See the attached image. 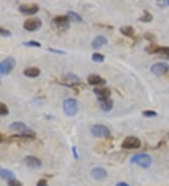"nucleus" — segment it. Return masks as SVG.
Segmentation results:
<instances>
[{
	"mask_svg": "<svg viewBox=\"0 0 169 186\" xmlns=\"http://www.w3.org/2000/svg\"><path fill=\"white\" fill-rule=\"evenodd\" d=\"M51 26L54 29L64 32V31H67L70 28V20L67 15L66 16L59 15L53 18V20L51 21Z\"/></svg>",
	"mask_w": 169,
	"mask_h": 186,
	"instance_id": "f257e3e1",
	"label": "nucleus"
},
{
	"mask_svg": "<svg viewBox=\"0 0 169 186\" xmlns=\"http://www.w3.org/2000/svg\"><path fill=\"white\" fill-rule=\"evenodd\" d=\"M131 163L137 164L143 168H147L151 165L152 163V158L150 155L147 153H139L135 154L132 157L131 159Z\"/></svg>",
	"mask_w": 169,
	"mask_h": 186,
	"instance_id": "f03ea898",
	"label": "nucleus"
},
{
	"mask_svg": "<svg viewBox=\"0 0 169 186\" xmlns=\"http://www.w3.org/2000/svg\"><path fill=\"white\" fill-rule=\"evenodd\" d=\"M63 110L65 114L69 117H73L77 115L79 111V105L78 102L75 99L69 98L63 102Z\"/></svg>",
	"mask_w": 169,
	"mask_h": 186,
	"instance_id": "7ed1b4c3",
	"label": "nucleus"
},
{
	"mask_svg": "<svg viewBox=\"0 0 169 186\" xmlns=\"http://www.w3.org/2000/svg\"><path fill=\"white\" fill-rule=\"evenodd\" d=\"M16 61L14 58L9 57L0 62V74H9L14 68Z\"/></svg>",
	"mask_w": 169,
	"mask_h": 186,
	"instance_id": "20e7f679",
	"label": "nucleus"
},
{
	"mask_svg": "<svg viewBox=\"0 0 169 186\" xmlns=\"http://www.w3.org/2000/svg\"><path fill=\"white\" fill-rule=\"evenodd\" d=\"M91 133L97 137H109L111 135L110 130L103 124H96L91 128Z\"/></svg>",
	"mask_w": 169,
	"mask_h": 186,
	"instance_id": "39448f33",
	"label": "nucleus"
},
{
	"mask_svg": "<svg viewBox=\"0 0 169 186\" xmlns=\"http://www.w3.org/2000/svg\"><path fill=\"white\" fill-rule=\"evenodd\" d=\"M121 147L126 149H136L141 147V141L135 136H128L123 140Z\"/></svg>",
	"mask_w": 169,
	"mask_h": 186,
	"instance_id": "423d86ee",
	"label": "nucleus"
},
{
	"mask_svg": "<svg viewBox=\"0 0 169 186\" xmlns=\"http://www.w3.org/2000/svg\"><path fill=\"white\" fill-rule=\"evenodd\" d=\"M169 71V65L165 62H158L150 67V72L157 76L165 74Z\"/></svg>",
	"mask_w": 169,
	"mask_h": 186,
	"instance_id": "0eeeda50",
	"label": "nucleus"
},
{
	"mask_svg": "<svg viewBox=\"0 0 169 186\" xmlns=\"http://www.w3.org/2000/svg\"><path fill=\"white\" fill-rule=\"evenodd\" d=\"M41 27H42V21L39 18H29L26 20L24 23V28L29 32L36 31L40 29Z\"/></svg>",
	"mask_w": 169,
	"mask_h": 186,
	"instance_id": "6e6552de",
	"label": "nucleus"
},
{
	"mask_svg": "<svg viewBox=\"0 0 169 186\" xmlns=\"http://www.w3.org/2000/svg\"><path fill=\"white\" fill-rule=\"evenodd\" d=\"M40 8L37 4H22L19 6V12L25 15H34L39 12Z\"/></svg>",
	"mask_w": 169,
	"mask_h": 186,
	"instance_id": "1a4fd4ad",
	"label": "nucleus"
},
{
	"mask_svg": "<svg viewBox=\"0 0 169 186\" xmlns=\"http://www.w3.org/2000/svg\"><path fill=\"white\" fill-rule=\"evenodd\" d=\"M25 163L28 167L33 168V169L41 168V166H42V161L39 158H37L36 156H33V155L27 156L25 158Z\"/></svg>",
	"mask_w": 169,
	"mask_h": 186,
	"instance_id": "9d476101",
	"label": "nucleus"
},
{
	"mask_svg": "<svg viewBox=\"0 0 169 186\" xmlns=\"http://www.w3.org/2000/svg\"><path fill=\"white\" fill-rule=\"evenodd\" d=\"M94 93L96 94L99 101L109 99L111 95V90L107 88H94Z\"/></svg>",
	"mask_w": 169,
	"mask_h": 186,
	"instance_id": "9b49d317",
	"label": "nucleus"
},
{
	"mask_svg": "<svg viewBox=\"0 0 169 186\" xmlns=\"http://www.w3.org/2000/svg\"><path fill=\"white\" fill-rule=\"evenodd\" d=\"M91 177L94 179L97 180H102L103 178H105L107 177V172L104 168L102 167H95L91 170Z\"/></svg>",
	"mask_w": 169,
	"mask_h": 186,
	"instance_id": "f8f14e48",
	"label": "nucleus"
},
{
	"mask_svg": "<svg viewBox=\"0 0 169 186\" xmlns=\"http://www.w3.org/2000/svg\"><path fill=\"white\" fill-rule=\"evenodd\" d=\"M87 82L91 86H102L106 83V80L98 74H90L87 77Z\"/></svg>",
	"mask_w": 169,
	"mask_h": 186,
	"instance_id": "ddd939ff",
	"label": "nucleus"
},
{
	"mask_svg": "<svg viewBox=\"0 0 169 186\" xmlns=\"http://www.w3.org/2000/svg\"><path fill=\"white\" fill-rule=\"evenodd\" d=\"M108 43V41L105 37L103 36H98L96 37L92 43H91V47L93 49H101L103 45H106Z\"/></svg>",
	"mask_w": 169,
	"mask_h": 186,
	"instance_id": "4468645a",
	"label": "nucleus"
},
{
	"mask_svg": "<svg viewBox=\"0 0 169 186\" xmlns=\"http://www.w3.org/2000/svg\"><path fill=\"white\" fill-rule=\"evenodd\" d=\"M10 130L12 131H16V132H19L21 133H24L28 131L27 125L24 123V122H21V121H15V122H12L11 125H10Z\"/></svg>",
	"mask_w": 169,
	"mask_h": 186,
	"instance_id": "2eb2a0df",
	"label": "nucleus"
},
{
	"mask_svg": "<svg viewBox=\"0 0 169 186\" xmlns=\"http://www.w3.org/2000/svg\"><path fill=\"white\" fill-rule=\"evenodd\" d=\"M0 177H1L2 178H4V179H7L8 181L15 178V175H14V173L12 170L6 169V168L2 167L1 165H0Z\"/></svg>",
	"mask_w": 169,
	"mask_h": 186,
	"instance_id": "dca6fc26",
	"label": "nucleus"
},
{
	"mask_svg": "<svg viewBox=\"0 0 169 186\" xmlns=\"http://www.w3.org/2000/svg\"><path fill=\"white\" fill-rule=\"evenodd\" d=\"M24 74L27 77L35 78V77H38L41 74V70L37 67H29V68H27L24 71Z\"/></svg>",
	"mask_w": 169,
	"mask_h": 186,
	"instance_id": "f3484780",
	"label": "nucleus"
},
{
	"mask_svg": "<svg viewBox=\"0 0 169 186\" xmlns=\"http://www.w3.org/2000/svg\"><path fill=\"white\" fill-rule=\"evenodd\" d=\"M100 104H101V108L103 112H109L111 111V109L113 108V101L109 98V99H105V100H102L99 101Z\"/></svg>",
	"mask_w": 169,
	"mask_h": 186,
	"instance_id": "a211bd4d",
	"label": "nucleus"
},
{
	"mask_svg": "<svg viewBox=\"0 0 169 186\" xmlns=\"http://www.w3.org/2000/svg\"><path fill=\"white\" fill-rule=\"evenodd\" d=\"M119 31H120V33H121L123 36H125V37L132 38V37H133V35H134V29H133V28H132V27H130V26H126V27L120 28Z\"/></svg>",
	"mask_w": 169,
	"mask_h": 186,
	"instance_id": "6ab92c4d",
	"label": "nucleus"
},
{
	"mask_svg": "<svg viewBox=\"0 0 169 186\" xmlns=\"http://www.w3.org/2000/svg\"><path fill=\"white\" fill-rule=\"evenodd\" d=\"M156 54L159 57L162 58L169 59V47H167V46H160Z\"/></svg>",
	"mask_w": 169,
	"mask_h": 186,
	"instance_id": "aec40b11",
	"label": "nucleus"
},
{
	"mask_svg": "<svg viewBox=\"0 0 169 186\" xmlns=\"http://www.w3.org/2000/svg\"><path fill=\"white\" fill-rule=\"evenodd\" d=\"M67 16H68L69 20L73 22V23H81L83 21L82 17L75 12H69Z\"/></svg>",
	"mask_w": 169,
	"mask_h": 186,
	"instance_id": "412c9836",
	"label": "nucleus"
},
{
	"mask_svg": "<svg viewBox=\"0 0 169 186\" xmlns=\"http://www.w3.org/2000/svg\"><path fill=\"white\" fill-rule=\"evenodd\" d=\"M153 20V16L150 13H148L147 11L144 12V14L138 19V21L140 22H144V23H149Z\"/></svg>",
	"mask_w": 169,
	"mask_h": 186,
	"instance_id": "4be33fe9",
	"label": "nucleus"
},
{
	"mask_svg": "<svg viewBox=\"0 0 169 186\" xmlns=\"http://www.w3.org/2000/svg\"><path fill=\"white\" fill-rule=\"evenodd\" d=\"M159 45H157V44H150V45H148V46H147L146 48H145V51L146 52H147L148 54H156L157 53V51H158V49H159Z\"/></svg>",
	"mask_w": 169,
	"mask_h": 186,
	"instance_id": "5701e85b",
	"label": "nucleus"
},
{
	"mask_svg": "<svg viewBox=\"0 0 169 186\" xmlns=\"http://www.w3.org/2000/svg\"><path fill=\"white\" fill-rule=\"evenodd\" d=\"M23 45L26 47H42V44L39 42H35V41H29V42H24Z\"/></svg>",
	"mask_w": 169,
	"mask_h": 186,
	"instance_id": "b1692460",
	"label": "nucleus"
},
{
	"mask_svg": "<svg viewBox=\"0 0 169 186\" xmlns=\"http://www.w3.org/2000/svg\"><path fill=\"white\" fill-rule=\"evenodd\" d=\"M91 58H92V60H93V61L101 63V62H103V61H104V58H104V56H102V54L95 53V54H93V55H92Z\"/></svg>",
	"mask_w": 169,
	"mask_h": 186,
	"instance_id": "393cba45",
	"label": "nucleus"
},
{
	"mask_svg": "<svg viewBox=\"0 0 169 186\" xmlns=\"http://www.w3.org/2000/svg\"><path fill=\"white\" fill-rule=\"evenodd\" d=\"M9 113H10V110H9L8 106L5 103L0 102V115L5 116V115H9Z\"/></svg>",
	"mask_w": 169,
	"mask_h": 186,
	"instance_id": "a878e982",
	"label": "nucleus"
},
{
	"mask_svg": "<svg viewBox=\"0 0 169 186\" xmlns=\"http://www.w3.org/2000/svg\"><path fill=\"white\" fill-rule=\"evenodd\" d=\"M142 115L146 118H154L157 116V113L153 110H146L142 113Z\"/></svg>",
	"mask_w": 169,
	"mask_h": 186,
	"instance_id": "bb28decb",
	"label": "nucleus"
},
{
	"mask_svg": "<svg viewBox=\"0 0 169 186\" xmlns=\"http://www.w3.org/2000/svg\"><path fill=\"white\" fill-rule=\"evenodd\" d=\"M8 185L9 186H22L23 184H22L21 181H19L18 179L14 178V179H12V180L8 181Z\"/></svg>",
	"mask_w": 169,
	"mask_h": 186,
	"instance_id": "cd10ccee",
	"label": "nucleus"
},
{
	"mask_svg": "<svg viewBox=\"0 0 169 186\" xmlns=\"http://www.w3.org/2000/svg\"><path fill=\"white\" fill-rule=\"evenodd\" d=\"M0 35H2L3 37H11L12 36V32L9 31L8 29L0 28Z\"/></svg>",
	"mask_w": 169,
	"mask_h": 186,
	"instance_id": "c85d7f7f",
	"label": "nucleus"
},
{
	"mask_svg": "<svg viewBox=\"0 0 169 186\" xmlns=\"http://www.w3.org/2000/svg\"><path fill=\"white\" fill-rule=\"evenodd\" d=\"M144 38H145L146 40H147V41H152V40L155 39V36H154L153 34L149 33V32H147V33L144 34Z\"/></svg>",
	"mask_w": 169,
	"mask_h": 186,
	"instance_id": "c756f323",
	"label": "nucleus"
},
{
	"mask_svg": "<svg viewBox=\"0 0 169 186\" xmlns=\"http://www.w3.org/2000/svg\"><path fill=\"white\" fill-rule=\"evenodd\" d=\"M37 186H48V183H47V180L44 179V178H42L38 181L37 183Z\"/></svg>",
	"mask_w": 169,
	"mask_h": 186,
	"instance_id": "7c9ffc66",
	"label": "nucleus"
},
{
	"mask_svg": "<svg viewBox=\"0 0 169 186\" xmlns=\"http://www.w3.org/2000/svg\"><path fill=\"white\" fill-rule=\"evenodd\" d=\"M72 154H73V157L76 159V160H78V158H79V155H78V153H77V148H76V147H72Z\"/></svg>",
	"mask_w": 169,
	"mask_h": 186,
	"instance_id": "2f4dec72",
	"label": "nucleus"
},
{
	"mask_svg": "<svg viewBox=\"0 0 169 186\" xmlns=\"http://www.w3.org/2000/svg\"><path fill=\"white\" fill-rule=\"evenodd\" d=\"M48 51H51V52H54V53H57V54H61V55H64L65 52L64 51H61V50H56V49H52V48H48Z\"/></svg>",
	"mask_w": 169,
	"mask_h": 186,
	"instance_id": "473e14b6",
	"label": "nucleus"
},
{
	"mask_svg": "<svg viewBox=\"0 0 169 186\" xmlns=\"http://www.w3.org/2000/svg\"><path fill=\"white\" fill-rule=\"evenodd\" d=\"M116 186H131V185H130V184H128V183H126V182L121 181V182H118Z\"/></svg>",
	"mask_w": 169,
	"mask_h": 186,
	"instance_id": "72a5a7b5",
	"label": "nucleus"
},
{
	"mask_svg": "<svg viewBox=\"0 0 169 186\" xmlns=\"http://www.w3.org/2000/svg\"><path fill=\"white\" fill-rule=\"evenodd\" d=\"M163 4H164V5L169 6V0H166V1H164V2H163Z\"/></svg>",
	"mask_w": 169,
	"mask_h": 186,
	"instance_id": "f704fd0d",
	"label": "nucleus"
},
{
	"mask_svg": "<svg viewBox=\"0 0 169 186\" xmlns=\"http://www.w3.org/2000/svg\"><path fill=\"white\" fill-rule=\"evenodd\" d=\"M2 142V138H1V136H0V143Z\"/></svg>",
	"mask_w": 169,
	"mask_h": 186,
	"instance_id": "c9c22d12",
	"label": "nucleus"
},
{
	"mask_svg": "<svg viewBox=\"0 0 169 186\" xmlns=\"http://www.w3.org/2000/svg\"><path fill=\"white\" fill-rule=\"evenodd\" d=\"M167 135H168V137H169V132H168V134H167Z\"/></svg>",
	"mask_w": 169,
	"mask_h": 186,
	"instance_id": "e433bc0d",
	"label": "nucleus"
}]
</instances>
